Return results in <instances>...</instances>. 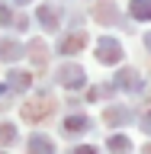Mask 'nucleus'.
Masks as SVG:
<instances>
[{"label":"nucleus","instance_id":"f257e3e1","mask_svg":"<svg viewBox=\"0 0 151 154\" xmlns=\"http://www.w3.org/2000/svg\"><path fill=\"white\" fill-rule=\"evenodd\" d=\"M148 48H151V35H148Z\"/></svg>","mask_w":151,"mask_h":154}]
</instances>
